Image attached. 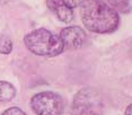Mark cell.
Masks as SVG:
<instances>
[{
  "label": "cell",
  "instance_id": "cell-1",
  "mask_svg": "<svg viewBox=\"0 0 132 115\" xmlns=\"http://www.w3.org/2000/svg\"><path fill=\"white\" fill-rule=\"evenodd\" d=\"M80 17L90 32L107 34L119 27V14L101 0H82L80 4Z\"/></svg>",
  "mask_w": 132,
  "mask_h": 115
},
{
  "label": "cell",
  "instance_id": "cell-2",
  "mask_svg": "<svg viewBox=\"0 0 132 115\" xmlns=\"http://www.w3.org/2000/svg\"><path fill=\"white\" fill-rule=\"evenodd\" d=\"M26 47L35 55L53 58L64 51L63 44L58 35L45 28L35 29L24 37Z\"/></svg>",
  "mask_w": 132,
  "mask_h": 115
},
{
  "label": "cell",
  "instance_id": "cell-3",
  "mask_svg": "<svg viewBox=\"0 0 132 115\" xmlns=\"http://www.w3.org/2000/svg\"><path fill=\"white\" fill-rule=\"evenodd\" d=\"M31 107L36 115H62L63 98L54 92H42L31 99Z\"/></svg>",
  "mask_w": 132,
  "mask_h": 115
},
{
  "label": "cell",
  "instance_id": "cell-4",
  "mask_svg": "<svg viewBox=\"0 0 132 115\" xmlns=\"http://www.w3.org/2000/svg\"><path fill=\"white\" fill-rule=\"evenodd\" d=\"M72 105L75 115H102V98L94 89L79 90L75 96Z\"/></svg>",
  "mask_w": 132,
  "mask_h": 115
},
{
  "label": "cell",
  "instance_id": "cell-5",
  "mask_svg": "<svg viewBox=\"0 0 132 115\" xmlns=\"http://www.w3.org/2000/svg\"><path fill=\"white\" fill-rule=\"evenodd\" d=\"M59 37L63 44L64 50L79 49L86 41L85 32L78 26L65 27L60 32Z\"/></svg>",
  "mask_w": 132,
  "mask_h": 115
},
{
  "label": "cell",
  "instance_id": "cell-6",
  "mask_svg": "<svg viewBox=\"0 0 132 115\" xmlns=\"http://www.w3.org/2000/svg\"><path fill=\"white\" fill-rule=\"evenodd\" d=\"M46 6L51 11H53L58 18L63 23H70L73 19L72 9L67 7L62 0H46Z\"/></svg>",
  "mask_w": 132,
  "mask_h": 115
},
{
  "label": "cell",
  "instance_id": "cell-7",
  "mask_svg": "<svg viewBox=\"0 0 132 115\" xmlns=\"http://www.w3.org/2000/svg\"><path fill=\"white\" fill-rule=\"evenodd\" d=\"M16 95V88L8 81L0 80V102H10Z\"/></svg>",
  "mask_w": 132,
  "mask_h": 115
},
{
  "label": "cell",
  "instance_id": "cell-8",
  "mask_svg": "<svg viewBox=\"0 0 132 115\" xmlns=\"http://www.w3.org/2000/svg\"><path fill=\"white\" fill-rule=\"evenodd\" d=\"M109 4L112 6V9L114 10H119L122 13H127L130 10V0H107Z\"/></svg>",
  "mask_w": 132,
  "mask_h": 115
},
{
  "label": "cell",
  "instance_id": "cell-9",
  "mask_svg": "<svg viewBox=\"0 0 132 115\" xmlns=\"http://www.w3.org/2000/svg\"><path fill=\"white\" fill-rule=\"evenodd\" d=\"M13 50V42L10 37L6 35H0V53L9 54Z\"/></svg>",
  "mask_w": 132,
  "mask_h": 115
},
{
  "label": "cell",
  "instance_id": "cell-10",
  "mask_svg": "<svg viewBox=\"0 0 132 115\" xmlns=\"http://www.w3.org/2000/svg\"><path fill=\"white\" fill-rule=\"evenodd\" d=\"M1 115H26V113L19 107H10L6 110Z\"/></svg>",
  "mask_w": 132,
  "mask_h": 115
},
{
  "label": "cell",
  "instance_id": "cell-11",
  "mask_svg": "<svg viewBox=\"0 0 132 115\" xmlns=\"http://www.w3.org/2000/svg\"><path fill=\"white\" fill-rule=\"evenodd\" d=\"M81 1L82 0H62V2L70 9H73V8L78 7V6H80Z\"/></svg>",
  "mask_w": 132,
  "mask_h": 115
},
{
  "label": "cell",
  "instance_id": "cell-12",
  "mask_svg": "<svg viewBox=\"0 0 132 115\" xmlns=\"http://www.w3.org/2000/svg\"><path fill=\"white\" fill-rule=\"evenodd\" d=\"M131 113H132V106L129 105L127 107V110H125V115H131Z\"/></svg>",
  "mask_w": 132,
  "mask_h": 115
}]
</instances>
